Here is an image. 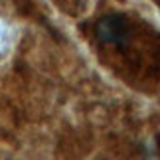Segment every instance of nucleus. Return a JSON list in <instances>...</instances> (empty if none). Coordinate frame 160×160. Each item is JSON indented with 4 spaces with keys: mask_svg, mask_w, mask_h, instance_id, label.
Instances as JSON below:
<instances>
[{
    "mask_svg": "<svg viewBox=\"0 0 160 160\" xmlns=\"http://www.w3.org/2000/svg\"><path fill=\"white\" fill-rule=\"evenodd\" d=\"M99 36H101L105 42H115V40L121 36L119 22H117L115 18H107L105 22H101V26H99Z\"/></svg>",
    "mask_w": 160,
    "mask_h": 160,
    "instance_id": "f257e3e1",
    "label": "nucleus"
}]
</instances>
